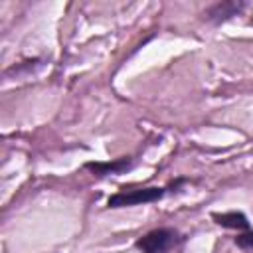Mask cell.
I'll use <instances>...</instances> for the list:
<instances>
[{
    "label": "cell",
    "instance_id": "1",
    "mask_svg": "<svg viewBox=\"0 0 253 253\" xmlns=\"http://www.w3.org/2000/svg\"><path fill=\"white\" fill-rule=\"evenodd\" d=\"M180 241V233L172 227H158L136 239V249L140 253H168Z\"/></svg>",
    "mask_w": 253,
    "mask_h": 253
},
{
    "label": "cell",
    "instance_id": "2",
    "mask_svg": "<svg viewBox=\"0 0 253 253\" xmlns=\"http://www.w3.org/2000/svg\"><path fill=\"white\" fill-rule=\"evenodd\" d=\"M166 194V188H136V190H121L117 194H113L107 200L109 208H128V206H140V204H152L162 200V196Z\"/></svg>",
    "mask_w": 253,
    "mask_h": 253
},
{
    "label": "cell",
    "instance_id": "3",
    "mask_svg": "<svg viewBox=\"0 0 253 253\" xmlns=\"http://www.w3.org/2000/svg\"><path fill=\"white\" fill-rule=\"evenodd\" d=\"M85 168L89 172H93L95 176L103 178V176H115V174H123L126 170L132 168V158L130 156H121L115 160H107V162H87Z\"/></svg>",
    "mask_w": 253,
    "mask_h": 253
},
{
    "label": "cell",
    "instance_id": "4",
    "mask_svg": "<svg viewBox=\"0 0 253 253\" xmlns=\"http://www.w3.org/2000/svg\"><path fill=\"white\" fill-rule=\"evenodd\" d=\"M243 6H245L243 2H231V0L217 2V4H213V6L208 8L206 20H210V22H213V24H221V22L229 20L231 16L239 14V12L243 10Z\"/></svg>",
    "mask_w": 253,
    "mask_h": 253
},
{
    "label": "cell",
    "instance_id": "5",
    "mask_svg": "<svg viewBox=\"0 0 253 253\" xmlns=\"http://www.w3.org/2000/svg\"><path fill=\"white\" fill-rule=\"evenodd\" d=\"M211 219L227 229H239V231H249V219L241 211H225V213H211Z\"/></svg>",
    "mask_w": 253,
    "mask_h": 253
},
{
    "label": "cell",
    "instance_id": "6",
    "mask_svg": "<svg viewBox=\"0 0 253 253\" xmlns=\"http://www.w3.org/2000/svg\"><path fill=\"white\" fill-rule=\"evenodd\" d=\"M235 245L241 247V249H245V251H253V231L249 229V231L237 235L235 237Z\"/></svg>",
    "mask_w": 253,
    "mask_h": 253
},
{
    "label": "cell",
    "instance_id": "7",
    "mask_svg": "<svg viewBox=\"0 0 253 253\" xmlns=\"http://www.w3.org/2000/svg\"><path fill=\"white\" fill-rule=\"evenodd\" d=\"M251 24H253V18H251Z\"/></svg>",
    "mask_w": 253,
    "mask_h": 253
}]
</instances>
